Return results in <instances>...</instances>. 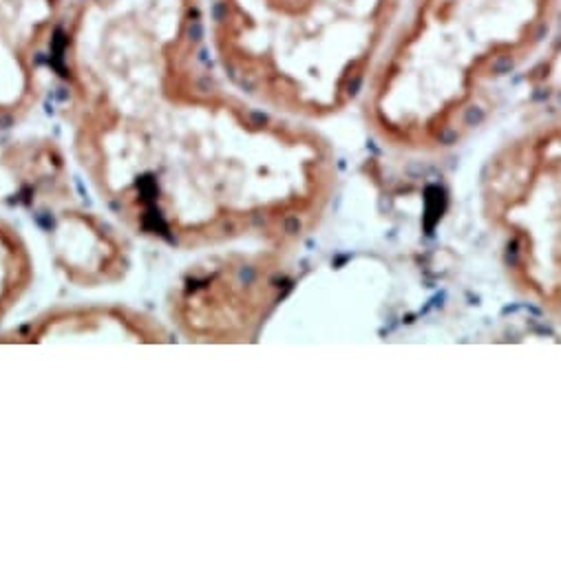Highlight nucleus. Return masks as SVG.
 Listing matches in <instances>:
<instances>
[{"label": "nucleus", "mask_w": 561, "mask_h": 563, "mask_svg": "<svg viewBox=\"0 0 561 563\" xmlns=\"http://www.w3.org/2000/svg\"><path fill=\"white\" fill-rule=\"evenodd\" d=\"M56 87L69 153L122 225L175 250L288 247L337 181L330 140L234 89L206 0H74Z\"/></svg>", "instance_id": "f257e3e1"}, {"label": "nucleus", "mask_w": 561, "mask_h": 563, "mask_svg": "<svg viewBox=\"0 0 561 563\" xmlns=\"http://www.w3.org/2000/svg\"><path fill=\"white\" fill-rule=\"evenodd\" d=\"M561 0H405L361 107L374 135L436 153L469 137L550 32Z\"/></svg>", "instance_id": "f03ea898"}, {"label": "nucleus", "mask_w": 561, "mask_h": 563, "mask_svg": "<svg viewBox=\"0 0 561 563\" xmlns=\"http://www.w3.org/2000/svg\"><path fill=\"white\" fill-rule=\"evenodd\" d=\"M405 0H206L215 65L250 100L304 122L361 104Z\"/></svg>", "instance_id": "7ed1b4c3"}, {"label": "nucleus", "mask_w": 561, "mask_h": 563, "mask_svg": "<svg viewBox=\"0 0 561 563\" xmlns=\"http://www.w3.org/2000/svg\"><path fill=\"white\" fill-rule=\"evenodd\" d=\"M482 195L506 239L508 272L561 319V111L543 113L491 155Z\"/></svg>", "instance_id": "20e7f679"}, {"label": "nucleus", "mask_w": 561, "mask_h": 563, "mask_svg": "<svg viewBox=\"0 0 561 563\" xmlns=\"http://www.w3.org/2000/svg\"><path fill=\"white\" fill-rule=\"evenodd\" d=\"M284 284V258L274 247L212 250L177 280L168 314L193 343H241L265 321Z\"/></svg>", "instance_id": "39448f33"}, {"label": "nucleus", "mask_w": 561, "mask_h": 563, "mask_svg": "<svg viewBox=\"0 0 561 563\" xmlns=\"http://www.w3.org/2000/svg\"><path fill=\"white\" fill-rule=\"evenodd\" d=\"M74 0H0V131L41 107L52 58Z\"/></svg>", "instance_id": "423d86ee"}, {"label": "nucleus", "mask_w": 561, "mask_h": 563, "mask_svg": "<svg viewBox=\"0 0 561 563\" xmlns=\"http://www.w3.org/2000/svg\"><path fill=\"white\" fill-rule=\"evenodd\" d=\"M47 234L56 269L78 288H105L129 272L124 241L96 214L65 208Z\"/></svg>", "instance_id": "0eeeda50"}, {"label": "nucleus", "mask_w": 561, "mask_h": 563, "mask_svg": "<svg viewBox=\"0 0 561 563\" xmlns=\"http://www.w3.org/2000/svg\"><path fill=\"white\" fill-rule=\"evenodd\" d=\"M166 343L168 332L148 314L127 306H58L19 330L0 334V343Z\"/></svg>", "instance_id": "6e6552de"}, {"label": "nucleus", "mask_w": 561, "mask_h": 563, "mask_svg": "<svg viewBox=\"0 0 561 563\" xmlns=\"http://www.w3.org/2000/svg\"><path fill=\"white\" fill-rule=\"evenodd\" d=\"M36 278V263L21 230L0 217V325L30 295Z\"/></svg>", "instance_id": "1a4fd4ad"}, {"label": "nucleus", "mask_w": 561, "mask_h": 563, "mask_svg": "<svg viewBox=\"0 0 561 563\" xmlns=\"http://www.w3.org/2000/svg\"><path fill=\"white\" fill-rule=\"evenodd\" d=\"M519 76L530 96L546 107V113L561 111V10Z\"/></svg>", "instance_id": "9d476101"}]
</instances>
